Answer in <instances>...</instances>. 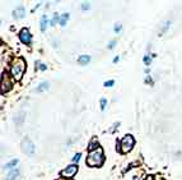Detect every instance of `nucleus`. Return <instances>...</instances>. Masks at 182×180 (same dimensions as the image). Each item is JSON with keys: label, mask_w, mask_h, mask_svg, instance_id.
I'll use <instances>...</instances> for the list:
<instances>
[{"label": "nucleus", "mask_w": 182, "mask_h": 180, "mask_svg": "<svg viewBox=\"0 0 182 180\" xmlns=\"http://www.w3.org/2000/svg\"><path fill=\"white\" fill-rule=\"evenodd\" d=\"M80 156H82L80 153H76V155L74 156V157H73V162H78V161L80 160Z\"/></svg>", "instance_id": "obj_21"}, {"label": "nucleus", "mask_w": 182, "mask_h": 180, "mask_svg": "<svg viewBox=\"0 0 182 180\" xmlns=\"http://www.w3.org/2000/svg\"><path fill=\"white\" fill-rule=\"evenodd\" d=\"M103 150L98 147L94 151H89V155L87 157V165L90 167H95V166H101L103 164Z\"/></svg>", "instance_id": "obj_2"}, {"label": "nucleus", "mask_w": 182, "mask_h": 180, "mask_svg": "<svg viewBox=\"0 0 182 180\" xmlns=\"http://www.w3.org/2000/svg\"><path fill=\"white\" fill-rule=\"evenodd\" d=\"M19 39H21V41L23 42V44L30 45L31 41H32V36H31L30 31H28L27 28H23V30L21 31V33H19Z\"/></svg>", "instance_id": "obj_7"}, {"label": "nucleus", "mask_w": 182, "mask_h": 180, "mask_svg": "<svg viewBox=\"0 0 182 180\" xmlns=\"http://www.w3.org/2000/svg\"><path fill=\"white\" fill-rule=\"evenodd\" d=\"M18 176H19V169H13L9 171L7 180H16V179H18Z\"/></svg>", "instance_id": "obj_9"}, {"label": "nucleus", "mask_w": 182, "mask_h": 180, "mask_svg": "<svg viewBox=\"0 0 182 180\" xmlns=\"http://www.w3.org/2000/svg\"><path fill=\"white\" fill-rule=\"evenodd\" d=\"M145 82H146V83H149V84H152V83H153V82H152V78H150V77H146Z\"/></svg>", "instance_id": "obj_26"}, {"label": "nucleus", "mask_w": 182, "mask_h": 180, "mask_svg": "<svg viewBox=\"0 0 182 180\" xmlns=\"http://www.w3.org/2000/svg\"><path fill=\"white\" fill-rule=\"evenodd\" d=\"M57 22H60V19H59V16H57V14L55 13L54 17H52V19H51V23H50V25H51V26H55Z\"/></svg>", "instance_id": "obj_15"}, {"label": "nucleus", "mask_w": 182, "mask_h": 180, "mask_svg": "<svg viewBox=\"0 0 182 180\" xmlns=\"http://www.w3.org/2000/svg\"><path fill=\"white\" fill-rule=\"evenodd\" d=\"M146 180H153V178H152V176H148V179H146Z\"/></svg>", "instance_id": "obj_29"}, {"label": "nucleus", "mask_w": 182, "mask_h": 180, "mask_svg": "<svg viewBox=\"0 0 182 180\" xmlns=\"http://www.w3.org/2000/svg\"><path fill=\"white\" fill-rule=\"evenodd\" d=\"M22 150H23V152H24L26 155L28 156H32L33 153H35V150H36V147H35V143L31 141V139H23L22 142Z\"/></svg>", "instance_id": "obj_5"}, {"label": "nucleus", "mask_w": 182, "mask_h": 180, "mask_svg": "<svg viewBox=\"0 0 182 180\" xmlns=\"http://www.w3.org/2000/svg\"><path fill=\"white\" fill-rule=\"evenodd\" d=\"M24 16H26V9L22 5L16 8V10L13 12V17L16 18V19H22V18H24Z\"/></svg>", "instance_id": "obj_8"}, {"label": "nucleus", "mask_w": 182, "mask_h": 180, "mask_svg": "<svg viewBox=\"0 0 182 180\" xmlns=\"http://www.w3.org/2000/svg\"><path fill=\"white\" fill-rule=\"evenodd\" d=\"M37 68L40 69V70H46V68H47V67H46L45 64H42L41 61H37Z\"/></svg>", "instance_id": "obj_20"}, {"label": "nucleus", "mask_w": 182, "mask_h": 180, "mask_svg": "<svg viewBox=\"0 0 182 180\" xmlns=\"http://www.w3.org/2000/svg\"><path fill=\"white\" fill-rule=\"evenodd\" d=\"M26 70V61L22 58H16L12 63V68H10V74L12 78L16 80H21L23 74Z\"/></svg>", "instance_id": "obj_1"}, {"label": "nucleus", "mask_w": 182, "mask_h": 180, "mask_svg": "<svg viewBox=\"0 0 182 180\" xmlns=\"http://www.w3.org/2000/svg\"><path fill=\"white\" fill-rule=\"evenodd\" d=\"M19 162V160L18 158H14L12 161H9L8 164H5V166H4V169H7V170H13V169H16V166L18 165Z\"/></svg>", "instance_id": "obj_10"}, {"label": "nucleus", "mask_w": 182, "mask_h": 180, "mask_svg": "<svg viewBox=\"0 0 182 180\" xmlns=\"http://www.w3.org/2000/svg\"><path fill=\"white\" fill-rule=\"evenodd\" d=\"M134 180H140V179H139V176H138V178H134Z\"/></svg>", "instance_id": "obj_30"}, {"label": "nucleus", "mask_w": 182, "mask_h": 180, "mask_svg": "<svg viewBox=\"0 0 182 180\" xmlns=\"http://www.w3.org/2000/svg\"><path fill=\"white\" fill-rule=\"evenodd\" d=\"M56 180H66L65 178H59V179H56Z\"/></svg>", "instance_id": "obj_28"}, {"label": "nucleus", "mask_w": 182, "mask_h": 180, "mask_svg": "<svg viewBox=\"0 0 182 180\" xmlns=\"http://www.w3.org/2000/svg\"><path fill=\"white\" fill-rule=\"evenodd\" d=\"M89 61H90V56H88V55H82V56H79V59H78V63L80 65H87Z\"/></svg>", "instance_id": "obj_11"}, {"label": "nucleus", "mask_w": 182, "mask_h": 180, "mask_svg": "<svg viewBox=\"0 0 182 180\" xmlns=\"http://www.w3.org/2000/svg\"><path fill=\"white\" fill-rule=\"evenodd\" d=\"M106 105H107V100L106 98H101V110H104L106 109Z\"/></svg>", "instance_id": "obj_18"}, {"label": "nucleus", "mask_w": 182, "mask_h": 180, "mask_svg": "<svg viewBox=\"0 0 182 180\" xmlns=\"http://www.w3.org/2000/svg\"><path fill=\"white\" fill-rule=\"evenodd\" d=\"M113 30H115V32H116V33H120V32H121V30H122V25H121V23H116V25H115V27H113Z\"/></svg>", "instance_id": "obj_16"}, {"label": "nucleus", "mask_w": 182, "mask_h": 180, "mask_svg": "<svg viewBox=\"0 0 182 180\" xmlns=\"http://www.w3.org/2000/svg\"><path fill=\"white\" fill-rule=\"evenodd\" d=\"M89 8H90V5H89L88 3H83L82 4V9H83V10H88Z\"/></svg>", "instance_id": "obj_22"}, {"label": "nucleus", "mask_w": 182, "mask_h": 180, "mask_svg": "<svg viewBox=\"0 0 182 180\" xmlns=\"http://www.w3.org/2000/svg\"><path fill=\"white\" fill-rule=\"evenodd\" d=\"M116 44H117L116 41H111V42H109V45H108V49H109V50H112L113 47L116 46Z\"/></svg>", "instance_id": "obj_23"}, {"label": "nucleus", "mask_w": 182, "mask_h": 180, "mask_svg": "<svg viewBox=\"0 0 182 180\" xmlns=\"http://www.w3.org/2000/svg\"><path fill=\"white\" fill-rule=\"evenodd\" d=\"M23 118H24V115H23V114H19V116L17 118V119H14V121H16V124H22Z\"/></svg>", "instance_id": "obj_19"}, {"label": "nucleus", "mask_w": 182, "mask_h": 180, "mask_svg": "<svg viewBox=\"0 0 182 180\" xmlns=\"http://www.w3.org/2000/svg\"><path fill=\"white\" fill-rule=\"evenodd\" d=\"M13 87V79L10 78V74L7 72L1 73V93H7L8 91H10Z\"/></svg>", "instance_id": "obj_4"}, {"label": "nucleus", "mask_w": 182, "mask_h": 180, "mask_svg": "<svg viewBox=\"0 0 182 180\" xmlns=\"http://www.w3.org/2000/svg\"><path fill=\"white\" fill-rule=\"evenodd\" d=\"M118 60H120V58H118V56H116V58H115V59H113V63H117V61H118Z\"/></svg>", "instance_id": "obj_27"}, {"label": "nucleus", "mask_w": 182, "mask_h": 180, "mask_svg": "<svg viewBox=\"0 0 182 180\" xmlns=\"http://www.w3.org/2000/svg\"><path fill=\"white\" fill-rule=\"evenodd\" d=\"M47 23H49V19H47V17L44 16L41 18V31H46V28H47Z\"/></svg>", "instance_id": "obj_13"}, {"label": "nucleus", "mask_w": 182, "mask_h": 180, "mask_svg": "<svg viewBox=\"0 0 182 180\" xmlns=\"http://www.w3.org/2000/svg\"><path fill=\"white\" fill-rule=\"evenodd\" d=\"M76 171H78V166L76 165H70V166H68L65 170L61 171V176L65 179H71L76 174Z\"/></svg>", "instance_id": "obj_6"}, {"label": "nucleus", "mask_w": 182, "mask_h": 180, "mask_svg": "<svg viewBox=\"0 0 182 180\" xmlns=\"http://www.w3.org/2000/svg\"><path fill=\"white\" fill-rule=\"evenodd\" d=\"M68 19H69V13H65V14H63V16L60 17V26H65L66 25V22H68Z\"/></svg>", "instance_id": "obj_14"}, {"label": "nucleus", "mask_w": 182, "mask_h": 180, "mask_svg": "<svg viewBox=\"0 0 182 180\" xmlns=\"http://www.w3.org/2000/svg\"><path fill=\"white\" fill-rule=\"evenodd\" d=\"M134 144H135V141H134L132 135H126V137H124V138L121 139V142H120V151H121L122 153L130 152V151L132 150Z\"/></svg>", "instance_id": "obj_3"}, {"label": "nucleus", "mask_w": 182, "mask_h": 180, "mask_svg": "<svg viewBox=\"0 0 182 180\" xmlns=\"http://www.w3.org/2000/svg\"><path fill=\"white\" fill-rule=\"evenodd\" d=\"M168 27H169V22H166V25H164V27H163V30H162V32H164Z\"/></svg>", "instance_id": "obj_25"}, {"label": "nucleus", "mask_w": 182, "mask_h": 180, "mask_svg": "<svg viewBox=\"0 0 182 180\" xmlns=\"http://www.w3.org/2000/svg\"><path fill=\"white\" fill-rule=\"evenodd\" d=\"M143 60H144V64L145 65H150V63H152V58L149 55H145L144 58H143Z\"/></svg>", "instance_id": "obj_17"}, {"label": "nucleus", "mask_w": 182, "mask_h": 180, "mask_svg": "<svg viewBox=\"0 0 182 180\" xmlns=\"http://www.w3.org/2000/svg\"><path fill=\"white\" fill-rule=\"evenodd\" d=\"M113 80H107V82L106 83H104V86H106V87H112L113 86Z\"/></svg>", "instance_id": "obj_24"}, {"label": "nucleus", "mask_w": 182, "mask_h": 180, "mask_svg": "<svg viewBox=\"0 0 182 180\" xmlns=\"http://www.w3.org/2000/svg\"><path fill=\"white\" fill-rule=\"evenodd\" d=\"M47 88H49V83H47V82H42L40 86L36 88V92H44V91H46Z\"/></svg>", "instance_id": "obj_12"}]
</instances>
